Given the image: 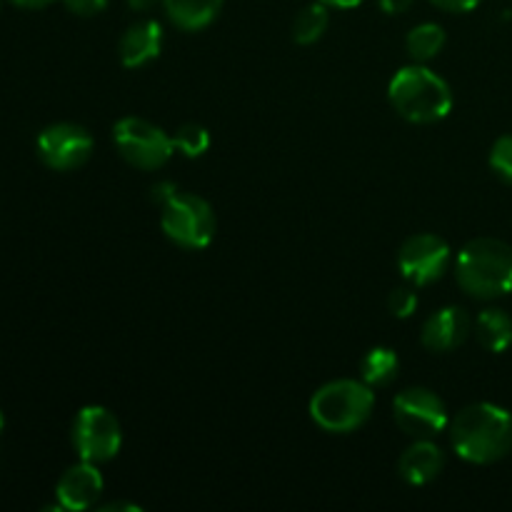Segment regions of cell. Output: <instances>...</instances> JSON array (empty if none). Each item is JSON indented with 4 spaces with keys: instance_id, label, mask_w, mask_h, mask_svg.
I'll list each match as a JSON object with an SVG mask.
<instances>
[{
    "instance_id": "6da1fadb",
    "label": "cell",
    "mask_w": 512,
    "mask_h": 512,
    "mask_svg": "<svg viewBox=\"0 0 512 512\" xmlns=\"http://www.w3.org/2000/svg\"><path fill=\"white\" fill-rule=\"evenodd\" d=\"M448 430L455 453L473 465L498 463L512 450V415L500 405H468Z\"/></svg>"
},
{
    "instance_id": "7a4b0ae2",
    "label": "cell",
    "mask_w": 512,
    "mask_h": 512,
    "mask_svg": "<svg viewBox=\"0 0 512 512\" xmlns=\"http://www.w3.org/2000/svg\"><path fill=\"white\" fill-rule=\"evenodd\" d=\"M390 105L410 123H438L453 110V90L428 65L413 63L400 68L388 85Z\"/></svg>"
},
{
    "instance_id": "3957f363",
    "label": "cell",
    "mask_w": 512,
    "mask_h": 512,
    "mask_svg": "<svg viewBox=\"0 0 512 512\" xmlns=\"http://www.w3.org/2000/svg\"><path fill=\"white\" fill-rule=\"evenodd\" d=\"M455 280L478 300L512 293V245L498 238H475L455 260Z\"/></svg>"
},
{
    "instance_id": "277c9868",
    "label": "cell",
    "mask_w": 512,
    "mask_h": 512,
    "mask_svg": "<svg viewBox=\"0 0 512 512\" xmlns=\"http://www.w3.org/2000/svg\"><path fill=\"white\" fill-rule=\"evenodd\" d=\"M375 408V393L365 380L340 378L325 383L310 398V418L328 433H353L368 423Z\"/></svg>"
},
{
    "instance_id": "5b68a950",
    "label": "cell",
    "mask_w": 512,
    "mask_h": 512,
    "mask_svg": "<svg viewBox=\"0 0 512 512\" xmlns=\"http://www.w3.org/2000/svg\"><path fill=\"white\" fill-rule=\"evenodd\" d=\"M160 228L165 238L185 250H203L215 238V213L205 198L195 193H178L163 205Z\"/></svg>"
},
{
    "instance_id": "8992f818",
    "label": "cell",
    "mask_w": 512,
    "mask_h": 512,
    "mask_svg": "<svg viewBox=\"0 0 512 512\" xmlns=\"http://www.w3.org/2000/svg\"><path fill=\"white\" fill-rule=\"evenodd\" d=\"M113 143L125 163L140 170H158L173 158L175 145L173 138L145 118H120L113 125Z\"/></svg>"
},
{
    "instance_id": "52a82bcc",
    "label": "cell",
    "mask_w": 512,
    "mask_h": 512,
    "mask_svg": "<svg viewBox=\"0 0 512 512\" xmlns=\"http://www.w3.org/2000/svg\"><path fill=\"white\" fill-rule=\"evenodd\" d=\"M73 448L80 460L88 463H108L123 448V430L118 418L103 405H85L73 420Z\"/></svg>"
},
{
    "instance_id": "ba28073f",
    "label": "cell",
    "mask_w": 512,
    "mask_h": 512,
    "mask_svg": "<svg viewBox=\"0 0 512 512\" xmlns=\"http://www.w3.org/2000/svg\"><path fill=\"white\" fill-rule=\"evenodd\" d=\"M393 415L398 428L410 438H435L450 425L448 408L443 398L428 388H408L395 395Z\"/></svg>"
},
{
    "instance_id": "9c48e42d",
    "label": "cell",
    "mask_w": 512,
    "mask_h": 512,
    "mask_svg": "<svg viewBox=\"0 0 512 512\" xmlns=\"http://www.w3.org/2000/svg\"><path fill=\"white\" fill-rule=\"evenodd\" d=\"M450 260H453L450 245L440 235L418 233L410 235L400 245L398 268L408 283H413L415 288H425L448 273Z\"/></svg>"
},
{
    "instance_id": "30bf717a",
    "label": "cell",
    "mask_w": 512,
    "mask_h": 512,
    "mask_svg": "<svg viewBox=\"0 0 512 512\" xmlns=\"http://www.w3.org/2000/svg\"><path fill=\"white\" fill-rule=\"evenodd\" d=\"M93 135L78 123H53L38 135V155L48 168L75 170L93 155Z\"/></svg>"
},
{
    "instance_id": "8fae6325",
    "label": "cell",
    "mask_w": 512,
    "mask_h": 512,
    "mask_svg": "<svg viewBox=\"0 0 512 512\" xmlns=\"http://www.w3.org/2000/svg\"><path fill=\"white\" fill-rule=\"evenodd\" d=\"M103 495V475L98 465L80 460L78 465L65 470L55 485V498L63 510H88L98 505V498Z\"/></svg>"
},
{
    "instance_id": "7c38bea8",
    "label": "cell",
    "mask_w": 512,
    "mask_h": 512,
    "mask_svg": "<svg viewBox=\"0 0 512 512\" xmlns=\"http://www.w3.org/2000/svg\"><path fill=\"white\" fill-rule=\"evenodd\" d=\"M470 335V318L463 308L458 305H448V308H440L430 315L423 323V340L425 348L430 353H450L458 345L465 343V338Z\"/></svg>"
},
{
    "instance_id": "4fadbf2b",
    "label": "cell",
    "mask_w": 512,
    "mask_h": 512,
    "mask_svg": "<svg viewBox=\"0 0 512 512\" xmlns=\"http://www.w3.org/2000/svg\"><path fill=\"white\" fill-rule=\"evenodd\" d=\"M445 455L433 438H420L400 455L398 473L410 485H428L443 473Z\"/></svg>"
},
{
    "instance_id": "5bb4252c",
    "label": "cell",
    "mask_w": 512,
    "mask_h": 512,
    "mask_svg": "<svg viewBox=\"0 0 512 512\" xmlns=\"http://www.w3.org/2000/svg\"><path fill=\"white\" fill-rule=\"evenodd\" d=\"M160 50H163V28L158 20H138L120 38V60L125 68H140L150 63L158 58Z\"/></svg>"
},
{
    "instance_id": "9a60e30c",
    "label": "cell",
    "mask_w": 512,
    "mask_h": 512,
    "mask_svg": "<svg viewBox=\"0 0 512 512\" xmlns=\"http://www.w3.org/2000/svg\"><path fill=\"white\" fill-rule=\"evenodd\" d=\"M225 0H163L165 15L175 28L195 33L213 23L223 10Z\"/></svg>"
},
{
    "instance_id": "2e32d148",
    "label": "cell",
    "mask_w": 512,
    "mask_h": 512,
    "mask_svg": "<svg viewBox=\"0 0 512 512\" xmlns=\"http://www.w3.org/2000/svg\"><path fill=\"white\" fill-rule=\"evenodd\" d=\"M475 335L490 353H505L512 345V318L500 308H485L475 320Z\"/></svg>"
},
{
    "instance_id": "e0dca14e",
    "label": "cell",
    "mask_w": 512,
    "mask_h": 512,
    "mask_svg": "<svg viewBox=\"0 0 512 512\" xmlns=\"http://www.w3.org/2000/svg\"><path fill=\"white\" fill-rule=\"evenodd\" d=\"M400 370V360L395 355L393 348H385V345H378V348L370 350L368 355L360 363V373H363V380L370 385V388H383V385H390L395 380Z\"/></svg>"
},
{
    "instance_id": "ac0fdd59",
    "label": "cell",
    "mask_w": 512,
    "mask_h": 512,
    "mask_svg": "<svg viewBox=\"0 0 512 512\" xmlns=\"http://www.w3.org/2000/svg\"><path fill=\"white\" fill-rule=\"evenodd\" d=\"M445 45V30L438 23H420L405 38V48H408L410 58L415 63H428L435 55L443 50Z\"/></svg>"
},
{
    "instance_id": "d6986e66",
    "label": "cell",
    "mask_w": 512,
    "mask_h": 512,
    "mask_svg": "<svg viewBox=\"0 0 512 512\" xmlns=\"http://www.w3.org/2000/svg\"><path fill=\"white\" fill-rule=\"evenodd\" d=\"M328 23H330L328 5L320 3V0L318 3L305 5L293 23V40L298 45L318 43V40L325 35V30H328Z\"/></svg>"
},
{
    "instance_id": "ffe728a7",
    "label": "cell",
    "mask_w": 512,
    "mask_h": 512,
    "mask_svg": "<svg viewBox=\"0 0 512 512\" xmlns=\"http://www.w3.org/2000/svg\"><path fill=\"white\" fill-rule=\"evenodd\" d=\"M173 145L185 158H200L210 148V133L200 123H183L173 135Z\"/></svg>"
},
{
    "instance_id": "44dd1931",
    "label": "cell",
    "mask_w": 512,
    "mask_h": 512,
    "mask_svg": "<svg viewBox=\"0 0 512 512\" xmlns=\"http://www.w3.org/2000/svg\"><path fill=\"white\" fill-rule=\"evenodd\" d=\"M490 168L500 180L512 185V135H503L490 148Z\"/></svg>"
},
{
    "instance_id": "7402d4cb",
    "label": "cell",
    "mask_w": 512,
    "mask_h": 512,
    "mask_svg": "<svg viewBox=\"0 0 512 512\" xmlns=\"http://www.w3.org/2000/svg\"><path fill=\"white\" fill-rule=\"evenodd\" d=\"M388 308L395 318H410L418 310V295L413 288H395L388 298Z\"/></svg>"
},
{
    "instance_id": "603a6c76",
    "label": "cell",
    "mask_w": 512,
    "mask_h": 512,
    "mask_svg": "<svg viewBox=\"0 0 512 512\" xmlns=\"http://www.w3.org/2000/svg\"><path fill=\"white\" fill-rule=\"evenodd\" d=\"M63 3L78 18H93L108 8V0H63Z\"/></svg>"
},
{
    "instance_id": "cb8c5ba5",
    "label": "cell",
    "mask_w": 512,
    "mask_h": 512,
    "mask_svg": "<svg viewBox=\"0 0 512 512\" xmlns=\"http://www.w3.org/2000/svg\"><path fill=\"white\" fill-rule=\"evenodd\" d=\"M178 185L170 183V180H160V183H155L153 188H150V198H153V203H158L160 208H163L165 203H168L173 195H178Z\"/></svg>"
},
{
    "instance_id": "d4e9b609",
    "label": "cell",
    "mask_w": 512,
    "mask_h": 512,
    "mask_svg": "<svg viewBox=\"0 0 512 512\" xmlns=\"http://www.w3.org/2000/svg\"><path fill=\"white\" fill-rule=\"evenodd\" d=\"M435 8L448 10V13H468V10L478 8L483 0H430Z\"/></svg>"
},
{
    "instance_id": "484cf974",
    "label": "cell",
    "mask_w": 512,
    "mask_h": 512,
    "mask_svg": "<svg viewBox=\"0 0 512 512\" xmlns=\"http://www.w3.org/2000/svg\"><path fill=\"white\" fill-rule=\"evenodd\" d=\"M378 3L388 15H398V13H405L415 0H378Z\"/></svg>"
},
{
    "instance_id": "4316f807",
    "label": "cell",
    "mask_w": 512,
    "mask_h": 512,
    "mask_svg": "<svg viewBox=\"0 0 512 512\" xmlns=\"http://www.w3.org/2000/svg\"><path fill=\"white\" fill-rule=\"evenodd\" d=\"M158 3H163V0H128L130 10H135V13H148V10H153Z\"/></svg>"
},
{
    "instance_id": "83f0119b",
    "label": "cell",
    "mask_w": 512,
    "mask_h": 512,
    "mask_svg": "<svg viewBox=\"0 0 512 512\" xmlns=\"http://www.w3.org/2000/svg\"><path fill=\"white\" fill-rule=\"evenodd\" d=\"M13 5H18V8H28V10H38V8H45V5L55 3V0H10Z\"/></svg>"
},
{
    "instance_id": "f1b7e54d",
    "label": "cell",
    "mask_w": 512,
    "mask_h": 512,
    "mask_svg": "<svg viewBox=\"0 0 512 512\" xmlns=\"http://www.w3.org/2000/svg\"><path fill=\"white\" fill-rule=\"evenodd\" d=\"M320 3H325L328 8H340V10H350V8H358L363 0H320Z\"/></svg>"
},
{
    "instance_id": "f546056e",
    "label": "cell",
    "mask_w": 512,
    "mask_h": 512,
    "mask_svg": "<svg viewBox=\"0 0 512 512\" xmlns=\"http://www.w3.org/2000/svg\"><path fill=\"white\" fill-rule=\"evenodd\" d=\"M103 512H113V510H128V512H140V505L135 503H108V505H100Z\"/></svg>"
},
{
    "instance_id": "4dcf8cb0",
    "label": "cell",
    "mask_w": 512,
    "mask_h": 512,
    "mask_svg": "<svg viewBox=\"0 0 512 512\" xmlns=\"http://www.w3.org/2000/svg\"><path fill=\"white\" fill-rule=\"evenodd\" d=\"M3 425H5V420H3V413H0V433H3Z\"/></svg>"
}]
</instances>
